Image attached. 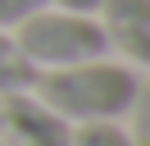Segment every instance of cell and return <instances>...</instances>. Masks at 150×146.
<instances>
[{
	"label": "cell",
	"mask_w": 150,
	"mask_h": 146,
	"mask_svg": "<svg viewBox=\"0 0 150 146\" xmlns=\"http://www.w3.org/2000/svg\"><path fill=\"white\" fill-rule=\"evenodd\" d=\"M32 87L41 91V105H50L59 119L68 123H96V119H118L141 100V78L127 64H105V59H86V64H68V69H50L46 78L37 73Z\"/></svg>",
	"instance_id": "cell-1"
},
{
	"label": "cell",
	"mask_w": 150,
	"mask_h": 146,
	"mask_svg": "<svg viewBox=\"0 0 150 146\" xmlns=\"http://www.w3.org/2000/svg\"><path fill=\"white\" fill-rule=\"evenodd\" d=\"M18 50L32 59V69H68V64L100 59L109 50L100 23L91 14H68V9H37L18 23Z\"/></svg>",
	"instance_id": "cell-2"
},
{
	"label": "cell",
	"mask_w": 150,
	"mask_h": 146,
	"mask_svg": "<svg viewBox=\"0 0 150 146\" xmlns=\"http://www.w3.org/2000/svg\"><path fill=\"white\" fill-rule=\"evenodd\" d=\"M0 142L5 146H68L73 123L59 119L50 105H41L28 91L0 96Z\"/></svg>",
	"instance_id": "cell-3"
},
{
	"label": "cell",
	"mask_w": 150,
	"mask_h": 146,
	"mask_svg": "<svg viewBox=\"0 0 150 146\" xmlns=\"http://www.w3.org/2000/svg\"><path fill=\"white\" fill-rule=\"evenodd\" d=\"M100 14L105 41L123 50L132 64H150V0H105Z\"/></svg>",
	"instance_id": "cell-4"
},
{
	"label": "cell",
	"mask_w": 150,
	"mask_h": 146,
	"mask_svg": "<svg viewBox=\"0 0 150 146\" xmlns=\"http://www.w3.org/2000/svg\"><path fill=\"white\" fill-rule=\"evenodd\" d=\"M32 82H37L32 59L18 50V41L5 36V27H0V96H9V91H32Z\"/></svg>",
	"instance_id": "cell-5"
},
{
	"label": "cell",
	"mask_w": 150,
	"mask_h": 146,
	"mask_svg": "<svg viewBox=\"0 0 150 146\" xmlns=\"http://www.w3.org/2000/svg\"><path fill=\"white\" fill-rule=\"evenodd\" d=\"M68 146H137V142H132L114 119H96V123H82V128H77Z\"/></svg>",
	"instance_id": "cell-6"
},
{
	"label": "cell",
	"mask_w": 150,
	"mask_h": 146,
	"mask_svg": "<svg viewBox=\"0 0 150 146\" xmlns=\"http://www.w3.org/2000/svg\"><path fill=\"white\" fill-rule=\"evenodd\" d=\"M50 0H0V27H18L23 18H32L37 9H46Z\"/></svg>",
	"instance_id": "cell-7"
},
{
	"label": "cell",
	"mask_w": 150,
	"mask_h": 146,
	"mask_svg": "<svg viewBox=\"0 0 150 146\" xmlns=\"http://www.w3.org/2000/svg\"><path fill=\"white\" fill-rule=\"evenodd\" d=\"M55 5H64L68 14H96V9H100L105 0H55Z\"/></svg>",
	"instance_id": "cell-8"
},
{
	"label": "cell",
	"mask_w": 150,
	"mask_h": 146,
	"mask_svg": "<svg viewBox=\"0 0 150 146\" xmlns=\"http://www.w3.org/2000/svg\"><path fill=\"white\" fill-rule=\"evenodd\" d=\"M0 146H5V142H0Z\"/></svg>",
	"instance_id": "cell-9"
}]
</instances>
